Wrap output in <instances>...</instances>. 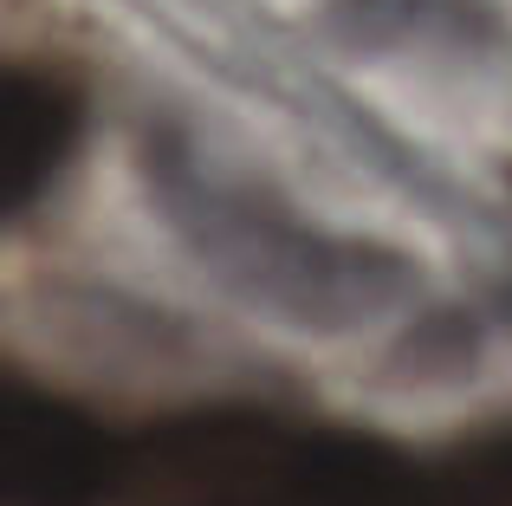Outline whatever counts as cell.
I'll return each mask as SVG.
<instances>
[{
    "mask_svg": "<svg viewBox=\"0 0 512 506\" xmlns=\"http://www.w3.org/2000/svg\"><path fill=\"white\" fill-rule=\"evenodd\" d=\"M85 137V91L59 65L13 59L0 72V215L20 221L59 182Z\"/></svg>",
    "mask_w": 512,
    "mask_h": 506,
    "instance_id": "cell-4",
    "label": "cell"
},
{
    "mask_svg": "<svg viewBox=\"0 0 512 506\" xmlns=\"http://www.w3.org/2000/svg\"><path fill=\"white\" fill-rule=\"evenodd\" d=\"M130 442L72 396L7 377L0 390V506H117Z\"/></svg>",
    "mask_w": 512,
    "mask_h": 506,
    "instance_id": "cell-3",
    "label": "cell"
},
{
    "mask_svg": "<svg viewBox=\"0 0 512 506\" xmlns=\"http://www.w3.org/2000/svg\"><path fill=\"white\" fill-rule=\"evenodd\" d=\"M415 506H512V429H487L422 461Z\"/></svg>",
    "mask_w": 512,
    "mask_h": 506,
    "instance_id": "cell-5",
    "label": "cell"
},
{
    "mask_svg": "<svg viewBox=\"0 0 512 506\" xmlns=\"http://www.w3.org/2000/svg\"><path fill=\"white\" fill-rule=\"evenodd\" d=\"M422 461L344 422L221 403L130 435L117 506H415Z\"/></svg>",
    "mask_w": 512,
    "mask_h": 506,
    "instance_id": "cell-1",
    "label": "cell"
},
{
    "mask_svg": "<svg viewBox=\"0 0 512 506\" xmlns=\"http://www.w3.org/2000/svg\"><path fill=\"white\" fill-rule=\"evenodd\" d=\"M150 182L163 195L169 221L188 234V247L266 312L338 331V325H357V318H376L409 286V266L396 253L318 234L312 221L273 208L266 195L214 182L175 137L150 156Z\"/></svg>",
    "mask_w": 512,
    "mask_h": 506,
    "instance_id": "cell-2",
    "label": "cell"
}]
</instances>
